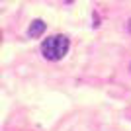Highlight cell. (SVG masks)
Listing matches in <instances>:
<instances>
[{"label": "cell", "mask_w": 131, "mask_h": 131, "mask_svg": "<svg viewBox=\"0 0 131 131\" xmlns=\"http://www.w3.org/2000/svg\"><path fill=\"white\" fill-rule=\"evenodd\" d=\"M71 43L65 35H51L41 43V53L47 61H61L67 55Z\"/></svg>", "instance_id": "cell-1"}, {"label": "cell", "mask_w": 131, "mask_h": 131, "mask_svg": "<svg viewBox=\"0 0 131 131\" xmlns=\"http://www.w3.org/2000/svg\"><path fill=\"white\" fill-rule=\"evenodd\" d=\"M45 27H47V26H45L43 20H33L31 26L27 27V35H29V37H33V39H37V37H41V35H43Z\"/></svg>", "instance_id": "cell-2"}, {"label": "cell", "mask_w": 131, "mask_h": 131, "mask_svg": "<svg viewBox=\"0 0 131 131\" xmlns=\"http://www.w3.org/2000/svg\"><path fill=\"white\" fill-rule=\"evenodd\" d=\"M127 29H129V33H131V20L127 22Z\"/></svg>", "instance_id": "cell-3"}]
</instances>
